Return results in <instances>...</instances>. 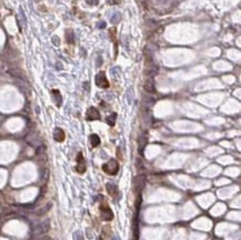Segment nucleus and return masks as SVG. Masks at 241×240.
<instances>
[{"mask_svg": "<svg viewBox=\"0 0 241 240\" xmlns=\"http://www.w3.org/2000/svg\"><path fill=\"white\" fill-rule=\"evenodd\" d=\"M102 170L106 172L107 175L114 176L118 174V170H119V162L116 159L109 160L108 162L102 165Z\"/></svg>", "mask_w": 241, "mask_h": 240, "instance_id": "obj_1", "label": "nucleus"}, {"mask_svg": "<svg viewBox=\"0 0 241 240\" xmlns=\"http://www.w3.org/2000/svg\"><path fill=\"white\" fill-rule=\"evenodd\" d=\"M99 210L101 213V219L105 221H111L114 219V212L107 202H101L99 206Z\"/></svg>", "mask_w": 241, "mask_h": 240, "instance_id": "obj_2", "label": "nucleus"}, {"mask_svg": "<svg viewBox=\"0 0 241 240\" xmlns=\"http://www.w3.org/2000/svg\"><path fill=\"white\" fill-rule=\"evenodd\" d=\"M96 85L98 86L99 88H101V89H107V88H109V81H108V79H107L106 75L103 72H99L97 76H96Z\"/></svg>", "mask_w": 241, "mask_h": 240, "instance_id": "obj_3", "label": "nucleus"}, {"mask_svg": "<svg viewBox=\"0 0 241 240\" xmlns=\"http://www.w3.org/2000/svg\"><path fill=\"white\" fill-rule=\"evenodd\" d=\"M50 229V221L49 219H46L41 222H39L38 225L35 227V232L37 235H42V233H46L48 230Z\"/></svg>", "mask_w": 241, "mask_h": 240, "instance_id": "obj_4", "label": "nucleus"}, {"mask_svg": "<svg viewBox=\"0 0 241 240\" xmlns=\"http://www.w3.org/2000/svg\"><path fill=\"white\" fill-rule=\"evenodd\" d=\"M76 170L77 172L82 175L86 172V163H85V159H84V156L82 153L79 152L78 157H77V167H76Z\"/></svg>", "mask_w": 241, "mask_h": 240, "instance_id": "obj_5", "label": "nucleus"}, {"mask_svg": "<svg viewBox=\"0 0 241 240\" xmlns=\"http://www.w3.org/2000/svg\"><path fill=\"white\" fill-rule=\"evenodd\" d=\"M86 118H87V120H98V119H100V114L99 111L96 109V108H93V107H90L89 109L87 110V114H86Z\"/></svg>", "mask_w": 241, "mask_h": 240, "instance_id": "obj_6", "label": "nucleus"}, {"mask_svg": "<svg viewBox=\"0 0 241 240\" xmlns=\"http://www.w3.org/2000/svg\"><path fill=\"white\" fill-rule=\"evenodd\" d=\"M53 138L58 142H62L66 138V135H64V131L61 128H56L53 131Z\"/></svg>", "mask_w": 241, "mask_h": 240, "instance_id": "obj_7", "label": "nucleus"}, {"mask_svg": "<svg viewBox=\"0 0 241 240\" xmlns=\"http://www.w3.org/2000/svg\"><path fill=\"white\" fill-rule=\"evenodd\" d=\"M51 94H52V98H53L55 103L57 105L58 107H60V106H61V102H62V97H61L60 91L57 90V89H53V90L51 91Z\"/></svg>", "mask_w": 241, "mask_h": 240, "instance_id": "obj_8", "label": "nucleus"}, {"mask_svg": "<svg viewBox=\"0 0 241 240\" xmlns=\"http://www.w3.org/2000/svg\"><path fill=\"white\" fill-rule=\"evenodd\" d=\"M106 189L107 191H108V194L110 195L111 197H117V195H118V188H117V186H114V183H107L106 185Z\"/></svg>", "mask_w": 241, "mask_h": 240, "instance_id": "obj_9", "label": "nucleus"}, {"mask_svg": "<svg viewBox=\"0 0 241 240\" xmlns=\"http://www.w3.org/2000/svg\"><path fill=\"white\" fill-rule=\"evenodd\" d=\"M144 89L148 91V92H155L156 91V88H155V82L152 79H149L146 81L144 83Z\"/></svg>", "mask_w": 241, "mask_h": 240, "instance_id": "obj_10", "label": "nucleus"}, {"mask_svg": "<svg viewBox=\"0 0 241 240\" xmlns=\"http://www.w3.org/2000/svg\"><path fill=\"white\" fill-rule=\"evenodd\" d=\"M90 144H91L92 147H97V146H99V144H100L99 136H98V135H96V133L91 135V136H90Z\"/></svg>", "mask_w": 241, "mask_h": 240, "instance_id": "obj_11", "label": "nucleus"}, {"mask_svg": "<svg viewBox=\"0 0 241 240\" xmlns=\"http://www.w3.org/2000/svg\"><path fill=\"white\" fill-rule=\"evenodd\" d=\"M116 119H117V114L114 112V114H111L110 116L107 117L106 121L109 126H111V127H112V126H114V124H116Z\"/></svg>", "mask_w": 241, "mask_h": 240, "instance_id": "obj_12", "label": "nucleus"}, {"mask_svg": "<svg viewBox=\"0 0 241 240\" xmlns=\"http://www.w3.org/2000/svg\"><path fill=\"white\" fill-rule=\"evenodd\" d=\"M120 19H121V15L119 14V12H116V14L111 17V19H110V20H111L112 23H117V22L120 21Z\"/></svg>", "mask_w": 241, "mask_h": 240, "instance_id": "obj_13", "label": "nucleus"}, {"mask_svg": "<svg viewBox=\"0 0 241 240\" xmlns=\"http://www.w3.org/2000/svg\"><path fill=\"white\" fill-rule=\"evenodd\" d=\"M66 38H67V41H68L69 44H73V32H72L71 30H69V31H67V35H66Z\"/></svg>", "mask_w": 241, "mask_h": 240, "instance_id": "obj_14", "label": "nucleus"}, {"mask_svg": "<svg viewBox=\"0 0 241 240\" xmlns=\"http://www.w3.org/2000/svg\"><path fill=\"white\" fill-rule=\"evenodd\" d=\"M50 209H51V204H46L43 208H41L37 213H38V215H42V213H46V212L48 210H50Z\"/></svg>", "mask_w": 241, "mask_h": 240, "instance_id": "obj_15", "label": "nucleus"}, {"mask_svg": "<svg viewBox=\"0 0 241 240\" xmlns=\"http://www.w3.org/2000/svg\"><path fill=\"white\" fill-rule=\"evenodd\" d=\"M147 144V138H140L139 139V148L142 151V149L144 148V145Z\"/></svg>", "mask_w": 241, "mask_h": 240, "instance_id": "obj_16", "label": "nucleus"}, {"mask_svg": "<svg viewBox=\"0 0 241 240\" xmlns=\"http://www.w3.org/2000/svg\"><path fill=\"white\" fill-rule=\"evenodd\" d=\"M73 238H75V240H84V236L80 231H76L73 233Z\"/></svg>", "mask_w": 241, "mask_h": 240, "instance_id": "obj_17", "label": "nucleus"}, {"mask_svg": "<svg viewBox=\"0 0 241 240\" xmlns=\"http://www.w3.org/2000/svg\"><path fill=\"white\" fill-rule=\"evenodd\" d=\"M86 2L90 6H97L99 3V0H86Z\"/></svg>", "mask_w": 241, "mask_h": 240, "instance_id": "obj_18", "label": "nucleus"}, {"mask_svg": "<svg viewBox=\"0 0 241 240\" xmlns=\"http://www.w3.org/2000/svg\"><path fill=\"white\" fill-rule=\"evenodd\" d=\"M52 41H53V44H56V46H58L59 44V38L58 37H53L52 38Z\"/></svg>", "mask_w": 241, "mask_h": 240, "instance_id": "obj_19", "label": "nucleus"}, {"mask_svg": "<svg viewBox=\"0 0 241 240\" xmlns=\"http://www.w3.org/2000/svg\"><path fill=\"white\" fill-rule=\"evenodd\" d=\"M99 28H106V22L102 21L99 23Z\"/></svg>", "mask_w": 241, "mask_h": 240, "instance_id": "obj_20", "label": "nucleus"}]
</instances>
